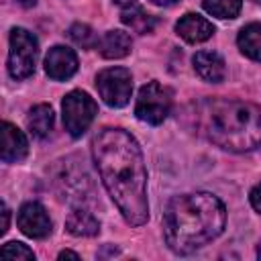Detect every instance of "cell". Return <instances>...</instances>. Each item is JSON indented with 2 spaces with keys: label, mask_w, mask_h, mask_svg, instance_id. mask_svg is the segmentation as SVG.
<instances>
[{
  "label": "cell",
  "mask_w": 261,
  "mask_h": 261,
  "mask_svg": "<svg viewBox=\"0 0 261 261\" xmlns=\"http://www.w3.org/2000/svg\"><path fill=\"white\" fill-rule=\"evenodd\" d=\"M92 155L110 198L124 220L141 226L149 218L147 169L139 143L122 128L106 126L92 141Z\"/></svg>",
  "instance_id": "6da1fadb"
},
{
  "label": "cell",
  "mask_w": 261,
  "mask_h": 261,
  "mask_svg": "<svg viewBox=\"0 0 261 261\" xmlns=\"http://www.w3.org/2000/svg\"><path fill=\"white\" fill-rule=\"evenodd\" d=\"M226 222L224 204L208 194L194 192L175 196L163 214V237L167 247L177 255H190L214 241Z\"/></svg>",
  "instance_id": "7a4b0ae2"
},
{
  "label": "cell",
  "mask_w": 261,
  "mask_h": 261,
  "mask_svg": "<svg viewBox=\"0 0 261 261\" xmlns=\"http://www.w3.org/2000/svg\"><path fill=\"white\" fill-rule=\"evenodd\" d=\"M194 120L198 130L214 145L245 153L261 145V110L243 100L212 98L196 106Z\"/></svg>",
  "instance_id": "3957f363"
},
{
  "label": "cell",
  "mask_w": 261,
  "mask_h": 261,
  "mask_svg": "<svg viewBox=\"0 0 261 261\" xmlns=\"http://www.w3.org/2000/svg\"><path fill=\"white\" fill-rule=\"evenodd\" d=\"M39 55V43L27 29L10 31V51H8V73L14 80H24L33 75Z\"/></svg>",
  "instance_id": "277c9868"
},
{
  "label": "cell",
  "mask_w": 261,
  "mask_h": 261,
  "mask_svg": "<svg viewBox=\"0 0 261 261\" xmlns=\"http://www.w3.org/2000/svg\"><path fill=\"white\" fill-rule=\"evenodd\" d=\"M171 110V92L159 82H149L139 90L135 114L147 124H161Z\"/></svg>",
  "instance_id": "5b68a950"
},
{
  "label": "cell",
  "mask_w": 261,
  "mask_h": 261,
  "mask_svg": "<svg viewBox=\"0 0 261 261\" xmlns=\"http://www.w3.org/2000/svg\"><path fill=\"white\" fill-rule=\"evenodd\" d=\"M63 124L71 137H82L96 116V102L82 90H73L63 98Z\"/></svg>",
  "instance_id": "8992f818"
},
{
  "label": "cell",
  "mask_w": 261,
  "mask_h": 261,
  "mask_svg": "<svg viewBox=\"0 0 261 261\" xmlns=\"http://www.w3.org/2000/svg\"><path fill=\"white\" fill-rule=\"evenodd\" d=\"M96 88H98L100 98L108 106L120 108V106L128 104V100H130V94H133V75L124 67H108V69H102L98 73Z\"/></svg>",
  "instance_id": "52a82bcc"
},
{
  "label": "cell",
  "mask_w": 261,
  "mask_h": 261,
  "mask_svg": "<svg viewBox=\"0 0 261 261\" xmlns=\"http://www.w3.org/2000/svg\"><path fill=\"white\" fill-rule=\"evenodd\" d=\"M18 228L31 239H45L51 232V218L39 202H27L18 210Z\"/></svg>",
  "instance_id": "ba28073f"
},
{
  "label": "cell",
  "mask_w": 261,
  "mask_h": 261,
  "mask_svg": "<svg viewBox=\"0 0 261 261\" xmlns=\"http://www.w3.org/2000/svg\"><path fill=\"white\" fill-rule=\"evenodd\" d=\"M45 71L53 80H67L77 71V57L73 49L55 45L49 49L45 57Z\"/></svg>",
  "instance_id": "9c48e42d"
},
{
  "label": "cell",
  "mask_w": 261,
  "mask_h": 261,
  "mask_svg": "<svg viewBox=\"0 0 261 261\" xmlns=\"http://www.w3.org/2000/svg\"><path fill=\"white\" fill-rule=\"evenodd\" d=\"M175 31L188 43H202V41H206L214 35V24L210 20H206L204 16H200V14L188 12L177 20Z\"/></svg>",
  "instance_id": "30bf717a"
},
{
  "label": "cell",
  "mask_w": 261,
  "mask_h": 261,
  "mask_svg": "<svg viewBox=\"0 0 261 261\" xmlns=\"http://www.w3.org/2000/svg\"><path fill=\"white\" fill-rule=\"evenodd\" d=\"M29 153V143L22 130H18L12 122H2V161L16 163L22 161Z\"/></svg>",
  "instance_id": "8fae6325"
},
{
  "label": "cell",
  "mask_w": 261,
  "mask_h": 261,
  "mask_svg": "<svg viewBox=\"0 0 261 261\" xmlns=\"http://www.w3.org/2000/svg\"><path fill=\"white\" fill-rule=\"evenodd\" d=\"M194 69L196 73L210 82V84H218L224 80V73H226V67H224V59L214 53V51H198L194 55Z\"/></svg>",
  "instance_id": "7c38bea8"
},
{
  "label": "cell",
  "mask_w": 261,
  "mask_h": 261,
  "mask_svg": "<svg viewBox=\"0 0 261 261\" xmlns=\"http://www.w3.org/2000/svg\"><path fill=\"white\" fill-rule=\"evenodd\" d=\"M96 49L106 59H120L130 51V37L124 31H108L98 41Z\"/></svg>",
  "instance_id": "4fadbf2b"
},
{
  "label": "cell",
  "mask_w": 261,
  "mask_h": 261,
  "mask_svg": "<svg viewBox=\"0 0 261 261\" xmlns=\"http://www.w3.org/2000/svg\"><path fill=\"white\" fill-rule=\"evenodd\" d=\"M65 228L73 237H96L100 232V222L88 210H73L65 220Z\"/></svg>",
  "instance_id": "5bb4252c"
},
{
  "label": "cell",
  "mask_w": 261,
  "mask_h": 261,
  "mask_svg": "<svg viewBox=\"0 0 261 261\" xmlns=\"http://www.w3.org/2000/svg\"><path fill=\"white\" fill-rule=\"evenodd\" d=\"M53 108L49 104H37L29 110V116H27V124H29V130L39 137V139H45L51 130H53Z\"/></svg>",
  "instance_id": "9a60e30c"
},
{
  "label": "cell",
  "mask_w": 261,
  "mask_h": 261,
  "mask_svg": "<svg viewBox=\"0 0 261 261\" xmlns=\"http://www.w3.org/2000/svg\"><path fill=\"white\" fill-rule=\"evenodd\" d=\"M239 49L253 61H261V22H251L239 33Z\"/></svg>",
  "instance_id": "2e32d148"
},
{
  "label": "cell",
  "mask_w": 261,
  "mask_h": 261,
  "mask_svg": "<svg viewBox=\"0 0 261 261\" xmlns=\"http://www.w3.org/2000/svg\"><path fill=\"white\" fill-rule=\"evenodd\" d=\"M120 18H122V22L130 29V31H135V33H139V35H147V33H151L153 29H155V16H151V14H147L141 6H130V8H124L122 10V14H120Z\"/></svg>",
  "instance_id": "e0dca14e"
},
{
  "label": "cell",
  "mask_w": 261,
  "mask_h": 261,
  "mask_svg": "<svg viewBox=\"0 0 261 261\" xmlns=\"http://www.w3.org/2000/svg\"><path fill=\"white\" fill-rule=\"evenodd\" d=\"M204 10L216 18H234L241 12L243 0H204Z\"/></svg>",
  "instance_id": "ac0fdd59"
},
{
  "label": "cell",
  "mask_w": 261,
  "mask_h": 261,
  "mask_svg": "<svg viewBox=\"0 0 261 261\" xmlns=\"http://www.w3.org/2000/svg\"><path fill=\"white\" fill-rule=\"evenodd\" d=\"M67 35H69V39H71L77 47H84V49H92V47H96L98 41H100V39L96 37V33H94L88 24H82V22L73 24Z\"/></svg>",
  "instance_id": "d6986e66"
},
{
  "label": "cell",
  "mask_w": 261,
  "mask_h": 261,
  "mask_svg": "<svg viewBox=\"0 0 261 261\" xmlns=\"http://www.w3.org/2000/svg\"><path fill=\"white\" fill-rule=\"evenodd\" d=\"M0 257H2V259H16V261H18V259H35V253H33L27 245L16 243V241H10V243L2 245Z\"/></svg>",
  "instance_id": "ffe728a7"
},
{
  "label": "cell",
  "mask_w": 261,
  "mask_h": 261,
  "mask_svg": "<svg viewBox=\"0 0 261 261\" xmlns=\"http://www.w3.org/2000/svg\"><path fill=\"white\" fill-rule=\"evenodd\" d=\"M249 200H251V206L261 214V184H257L253 190H251V194H249Z\"/></svg>",
  "instance_id": "44dd1931"
},
{
  "label": "cell",
  "mask_w": 261,
  "mask_h": 261,
  "mask_svg": "<svg viewBox=\"0 0 261 261\" xmlns=\"http://www.w3.org/2000/svg\"><path fill=\"white\" fill-rule=\"evenodd\" d=\"M8 220H10V210L2 204V226H0V234H4L8 230Z\"/></svg>",
  "instance_id": "7402d4cb"
},
{
  "label": "cell",
  "mask_w": 261,
  "mask_h": 261,
  "mask_svg": "<svg viewBox=\"0 0 261 261\" xmlns=\"http://www.w3.org/2000/svg\"><path fill=\"white\" fill-rule=\"evenodd\" d=\"M59 259H80V255L73 253V251H61L59 253Z\"/></svg>",
  "instance_id": "603a6c76"
},
{
  "label": "cell",
  "mask_w": 261,
  "mask_h": 261,
  "mask_svg": "<svg viewBox=\"0 0 261 261\" xmlns=\"http://www.w3.org/2000/svg\"><path fill=\"white\" fill-rule=\"evenodd\" d=\"M114 2H116L122 10H124V8H130V6H135V4H137V0H114Z\"/></svg>",
  "instance_id": "cb8c5ba5"
},
{
  "label": "cell",
  "mask_w": 261,
  "mask_h": 261,
  "mask_svg": "<svg viewBox=\"0 0 261 261\" xmlns=\"http://www.w3.org/2000/svg\"><path fill=\"white\" fill-rule=\"evenodd\" d=\"M153 4H157V6H171V4H175V2H179V0H151Z\"/></svg>",
  "instance_id": "d4e9b609"
},
{
  "label": "cell",
  "mask_w": 261,
  "mask_h": 261,
  "mask_svg": "<svg viewBox=\"0 0 261 261\" xmlns=\"http://www.w3.org/2000/svg\"><path fill=\"white\" fill-rule=\"evenodd\" d=\"M18 2H20L22 6H35V2H37V0H18Z\"/></svg>",
  "instance_id": "484cf974"
},
{
  "label": "cell",
  "mask_w": 261,
  "mask_h": 261,
  "mask_svg": "<svg viewBox=\"0 0 261 261\" xmlns=\"http://www.w3.org/2000/svg\"><path fill=\"white\" fill-rule=\"evenodd\" d=\"M257 257H259V259H261V243H259V245H257Z\"/></svg>",
  "instance_id": "4316f807"
},
{
  "label": "cell",
  "mask_w": 261,
  "mask_h": 261,
  "mask_svg": "<svg viewBox=\"0 0 261 261\" xmlns=\"http://www.w3.org/2000/svg\"><path fill=\"white\" fill-rule=\"evenodd\" d=\"M253 2H259V4H261V0H253Z\"/></svg>",
  "instance_id": "83f0119b"
}]
</instances>
